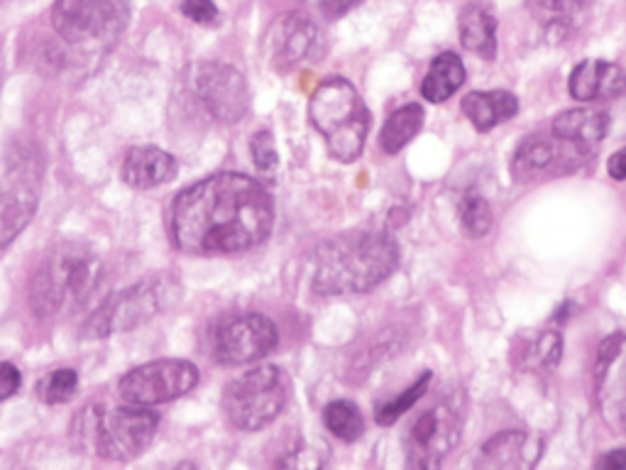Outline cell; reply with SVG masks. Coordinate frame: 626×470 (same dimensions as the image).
Wrapping results in <instances>:
<instances>
[{
  "label": "cell",
  "mask_w": 626,
  "mask_h": 470,
  "mask_svg": "<svg viewBox=\"0 0 626 470\" xmlns=\"http://www.w3.org/2000/svg\"><path fill=\"white\" fill-rule=\"evenodd\" d=\"M250 152H253V162L259 174H267V176L275 174L277 164H279V155H277L275 137H271L269 131H259L253 135Z\"/></svg>",
  "instance_id": "31"
},
{
  "label": "cell",
  "mask_w": 626,
  "mask_h": 470,
  "mask_svg": "<svg viewBox=\"0 0 626 470\" xmlns=\"http://www.w3.org/2000/svg\"><path fill=\"white\" fill-rule=\"evenodd\" d=\"M176 294V285L167 275H152L137 285L113 294L93 311L86 324L81 326L84 338H105L113 334H125L133 328L155 319L157 314L167 311Z\"/></svg>",
  "instance_id": "6"
},
{
  "label": "cell",
  "mask_w": 626,
  "mask_h": 470,
  "mask_svg": "<svg viewBox=\"0 0 626 470\" xmlns=\"http://www.w3.org/2000/svg\"><path fill=\"white\" fill-rule=\"evenodd\" d=\"M431 378H433V375L427 370L417 382H413V385L409 387V390H404L401 395L389 399V402L377 407V411H374L377 425H380V427H392L401 415H407V411H409L413 405H417L423 395H427L429 385H431Z\"/></svg>",
  "instance_id": "28"
},
{
  "label": "cell",
  "mask_w": 626,
  "mask_h": 470,
  "mask_svg": "<svg viewBox=\"0 0 626 470\" xmlns=\"http://www.w3.org/2000/svg\"><path fill=\"white\" fill-rule=\"evenodd\" d=\"M458 32L468 52L488 59V62L497 57V20L488 6H465L458 18Z\"/></svg>",
  "instance_id": "22"
},
{
  "label": "cell",
  "mask_w": 626,
  "mask_h": 470,
  "mask_svg": "<svg viewBox=\"0 0 626 470\" xmlns=\"http://www.w3.org/2000/svg\"><path fill=\"white\" fill-rule=\"evenodd\" d=\"M22 385L20 378V370L16 366H10V362H0V402L8 397H13Z\"/></svg>",
  "instance_id": "33"
},
{
  "label": "cell",
  "mask_w": 626,
  "mask_h": 470,
  "mask_svg": "<svg viewBox=\"0 0 626 470\" xmlns=\"http://www.w3.org/2000/svg\"><path fill=\"white\" fill-rule=\"evenodd\" d=\"M186 86L192 99L218 123H238L250 109L245 76L228 64L201 62L188 69Z\"/></svg>",
  "instance_id": "11"
},
{
  "label": "cell",
  "mask_w": 626,
  "mask_h": 470,
  "mask_svg": "<svg viewBox=\"0 0 626 470\" xmlns=\"http://www.w3.org/2000/svg\"><path fill=\"white\" fill-rule=\"evenodd\" d=\"M362 0H321V10L326 18H340L350 13L352 8H358Z\"/></svg>",
  "instance_id": "34"
},
{
  "label": "cell",
  "mask_w": 626,
  "mask_h": 470,
  "mask_svg": "<svg viewBox=\"0 0 626 470\" xmlns=\"http://www.w3.org/2000/svg\"><path fill=\"white\" fill-rule=\"evenodd\" d=\"M198 385V368L188 360L162 358L150 360L145 366H137L125 372L117 385V392L127 405L155 407L164 402H174L188 395Z\"/></svg>",
  "instance_id": "12"
},
{
  "label": "cell",
  "mask_w": 626,
  "mask_h": 470,
  "mask_svg": "<svg viewBox=\"0 0 626 470\" xmlns=\"http://www.w3.org/2000/svg\"><path fill=\"white\" fill-rule=\"evenodd\" d=\"M599 468H607V470H626V449L619 451H609L605 453L597 461Z\"/></svg>",
  "instance_id": "36"
},
{
  "label": "cell",
  "mask_w": 626,
  "mask_h": 470,
  "mask_svg": "<svg viewBox=\"0 0 626 470\" xmlns=\"http://www.w3.org/2000/svg\"><path fill=\"white\" fill-rule=\"evenodd\" d=\"M309 117L316 131L324 135L330 157L338 162H356L362 155L372 121L368 105L348 79L328 76L314 91Z\"/></svg>",
  "instance_id": "4"
},
{
  "label": "cell",
  "mask_w": 626,
  "mask_h": 470,
  "mask_svg": "<svg viewBox=\"0 0 626 470\" xmlns=\"http://www.w3.org/2000/svg\"><path fill=\"white\" fill-rule=\"evenodd\" d=\"M399 245L387 233H340L314 253L311 289L321 297L368 294L399 267Z\"/></svg>",
  "instance_id": "2"
},
{
  "label": "cell",
  "mask_w": 626,
  "mask_h": 470,
  "mask_svg": "<svg viewBox=\"0 0 626 470\" xmlns=\"http://www.w3.org/2000/svg\"><path fill=\"white\" fill-rule=\"evenodd\" d=\"M289 380L277 366H259L235 378L223 392V409L235 429L259 431L287 407Z\"/></svg>",
  "instance_id": "7"
},
{
  "label": "cell",
  "mask_w": 626,
  "mask_h": 470,
  "mask_svg": "<svg viewBox=\"0 0 626 470\" xmlns=\"http://www.w3.org/2000/svg\"><path fill=\"white\" fill-rule=\"evenodd\" d=\"M423 127V109L419 103H409L404 109L394 111L382 127L380 145L387 155H397L401 147H407Z\"/></svg>",
  "instance_id": "24"
},
{
  "label": "cell",
  "mask_w": 626,
  "mask_h": 470,
  "mask_svg": "<svg viewBox=\"0 0 626 470\" xmlns=\"http://www.w3.org/2000/svg\"><path fill=\"white\" fill-rule=\"evenodd\" d=\"M101 260L84 243H62L44 257L30 282V307L54 316L84 304L101 282Z\"/></svg>",
  "instance_id": "3"
},
{
  "label": "cell",
  "mask_w": 626,
  "mask_h": 470,
  "mask_svg": "<svg viewBox=\"0 0 626 470\" xmlns=\"http://www.w3.org/2000/svg\"><path fill=\"white\" fill-rule=\"evenodd\" d=\"M581 157L587 160V155H583L581 150L563 143L558 137H555V143H551L546 137L531 135L514 152L512 176L514 182L526 184L551 172H571L581 164Z\"/></svg>",
  "instance_id": "16"
},
{
  "label": "cell",
  "mask_w": 626,
  "mask_h": 470,
  "mask_svg": "<svg viewBox=\"0 0 626 470\" xmlns=\"http://www.w3.org/2000/svg\"><path fill=\"white\" fill-rule=\"evenodd\" d=\"M595 397L605 425L626 439V334L602 340L595 366Z\"/></svg>",
  "instance_id": "14"
},
{
  "label": "cell",
  "mask_w": 626,
  "mask_h": 470,
  "mask_svg": "<svg viewBox=\"0 0 626 470\" xmlns=\"http://www.w3.org/2000/svg\"><path fill=\"white\" fill-rule=\"evenodd\" d=\"M277 344V326L265 314H230L211 328V356L220 366H247V362L263 360Z\"/></svg>",
  "instance_id": "10"
},
{
  "label": "cell",
  "mask_w": 626,
  "mask_h": 470,
  "mask_svg": "<svg viewBox=\"0 0 626 470\" xmlns=\"http://www.w3.org/2000/svg\"><path fill=\"white\" fill-rule=\"evenodd\" d=\"M318 38L314 20L304 13H287L271 22L265 38L269 64L277 72H291L311 54Z\"/></svg>",
  "instance_id": "15"
},
{
  "label": "cell",
  "mask_w": 626,
  "mask_h": 470,
  "mask_svg": "<svg viewBox=\"0 0 626 470\" xmlns=\"http://www.w3.org/2000/svg\"><path fill=\"white\" fill-rule=\"evenodd\" d=\"M460 109L480 133H490L492 127L512 121L519 113V99L512 91H472Z\"/></svg>",
  "instance_id": "21"
},
{
  "label": "cell",
  "mask_w": 626,
  "mask_h": 470,
  "mask_svg": "<svg viewBox=\"0 0 626 470\" xmlns=\"http://www.w3.org/2000/svg\"><path fill=\"white\" fill-rule=\"evenodd\" d=\"M541 453H543V441L534 437V433L506 429L482 446L478 456V466L490 470L534 468L541 461Z\"/></svg>",
  "instance_id": "17"
},
{
  "label": "cell",
  "mask_w": 626,
  "mask_h": 470,
  "mask_svg": "<svg viewBox=\"0 0 626 470\" xmlns=\"http://www.w3.org/2000/svg\"><path fill=\"white\" fill-rule=\"evenodd\" d=\"M52 25L69 47L93 52L121 38L125 13L117 0H57L52 6Z\"/></svg>",
  "instance_id": "8"
},
{
  "label": "cell",
  "mask_w": 626,
  "mask_h": 470,
  "mask_svg": "<svg viewBox=\"0 0 626 470\" xmlns=\"http://www.w3.org/2000/svg\"><path fill=\"white\" fill-rule=\"evenodd\" d=\"M179 164L170 155L167 150L155 147V145H140L125 152L123 164H121V176L127 186L133 190H155L172 182Z\"/></svg>",
  "instance_id": "19"
},
{
  "label": "cell",
  "mask_w": 626,
  "mask_h": 470,
  "mask_svg": "<svg viewBox=\"0 0 626 470\" xmlns=\"http://www.w3.org/2000/svg\"><path fill=\"white\" fill-rule=\"evenodd\" d=\"M607 172L612 180L624 182L626 180V147H622L619 152H614L607 162Z\"/></svg>",
  "instance_id": "35"
},
{
  "label": "cell",
  "mask_w": 626,
  "mask_h": 470,
  "mask_svg": "<svg viewBox=\"0 0 626 470\" xmlns=\"http://www.w3.org/2000/svg\"><path fill=\"white\" fill-rule=\"evenodd\" d=\"M465 399L455 390L421 411L407 433V463L411 468H439L463 433Z\"/></svg>",
  "instance_id": "9"
},
{
  "label": "cell",
  "mask_w": 626,
  "mask_h": 470,
  "mask_svg": "<svg viewBox=\"0 0 626 470\" xmlns=\"http://www.w3.org/2000/svg\"><path fill=\"white\" fill-rule=\"evenodd\" d=\"M182 13L196 25H216L220 18L214 0H184Z\"/></svg>",
  "instance_id": "32"
},
{
  "label": "cell",
  "mask_w": 626,
  "mask_h": 470,
  "mask_svg": "<svg viewBox=\"0 0 626 470\" xmlns=\"http://www.w3.org/2000/svg\"><path fill=\"white\" fill-rule=\"evenodd\" d=\"M160 417L140 405L89 407L79 419V437L105 461H133L155 441Z\"/></svg>",
  "instance_id": "5"
},
{
  "label": "cell",
  "mask_w": 626,
  "mask_h": 470,
  "mask_svg": "<svg viewBox=\"0 0 626 470\" xmlns=\"http://www.w3.org/2000/svg\"><path fill=\"white\" fill-rule=\"evenodd\" d=\"M40 170L30 157L10 162L0 182V248L13 243L28 228L40 202Z\"/></svg>",
  "instance_id": "13"
},
{
  "label": "cell",
  "mask_w": 626,
  "mask_h": 470,
  "mask_svg": "<svg viewBox=\"0 0 626 470\" xmlns=\"http://www.w3.org/2000/svg\"><path fill=\"white\" fill-rule=\"evenodd\" d=\"M553 137L577 147L583 155H593L609 131V115L597 109H573L555 115Z\"/></svg>",
  "instance_id": "20"
},
{
  "label": "cell",
  "mask_w": 626,
  "mask_h": 470,
  "mask_svg": "<svg viewBox=\"0 0 626 470\" xmlns=\"http://www.w3.org/2000/svg\"><path fill=\"white\" fill-rule=\"evenodd\" d=\"M275 204L240 172H218L188 186L172 206V238L188 255H238L267 241Z\"/></svg>",
  "instance_id": "1"
},
{
  "label": "cell",
  "mask_w": 626,
  "mask_h": 470,
  "mask_svg": "<svg viewBox=\"0 0 626 470\" xmlns=\"http://www.w3.org/2000/svg\"><path fill=\"white\" fill-rule=\"evenodd\" d=\"M460 223L470 238H482L492 226V208L488 198L478 192H468L460 202Z\"/></svg>",
  "instance_id": "29"
},
{
  "label": "cell",
  "mask_w": 626,
  "mask_h": 470,
  "mask_svg": "<svg viewBox=\"0 0 626 470\" xmlns=\"http://www.w3.org/2000/svg\"><path fill=\"white\" fill-rule=\"evenodd\" d=\"M589 0H531L536 13L546 18L553 28L563 25V22H571L587 8Z\"/></svg>",
  "instance_id": "30"
},
{
  "label": "cell",
  "mask_w": 626,
  "mask_h": 470,
  "mask_svg": "<svg viewBox=\"0 0 626 470\" xmlns=\"http://www.w3.org/2000/svg\"><path fill=\"white\" fill-rule=\"evenodd\" d=\"M563 336L558 331H541L519 346L516 362L522 370H551L561 362Z\"/></svg>",
  "instance_id": "25"
},
{
  "label": "cell",
  "mask_w": 626,
  "mask_h": 470,
  "mask_svg": "<svg viewBox=\"0 0 626 470\" xmlns=\"http://www.w3.org/2000/svg\"><path fill=\"white\" fill-rule=\"evenodd\" d=\"M324 425L326 429L338 437L340 441H358L365 433V419L360 415V409L346 402V399H336L324 409Z\"/></svg>",
  "instance_id": "26"
},
{
  "label": "cell",
  "mask_w": 626,
  "mask_h": 470,
  "mask_svg": "<svg viewBox=\"0 0 626 470\" xmlns=\"http://www.w3.org/2000/svg\"><path fill=\"white\" fill-rule=\"evenodd\" d=\"M79 390V375L72 368H59L52 370L50 375H44V378L34 387V392H38V399L44 405H66L72 402L76 397Z\"/></svg>",
  "instance_id": "27"
},
{
  "label": "cell",
  "mask_w": 626,
  "mask_h": 470,
  "mask_svg": "<svg viewBox=\"0 0 626 470\" xmlns=\"http://www.w3.org/2000/svg\"><path fill=\"white\" fill-rule=\"evenodd\" d=\"M568 89L583 103L619 99L626 93V69L605 59H585L573 69Z\"/></svg>",
  "instance_id": "18"
},
{
  "label": "cell",
  "mask_w": 626,
  "mask_h": 470,
  "mask_svg": "<svg viewBox=\"0 0 626 470\" xmlns=\"http://www.w3.org/2000/svg\"><path fill=\"white\" fill-rule=\"evenodd\" d=\"M465 84V67L453 52H443L431 62L427 79L421 81V96L431 103H443Z\"/></svg>",
  "instance_id": "23"
}]
</instances>
